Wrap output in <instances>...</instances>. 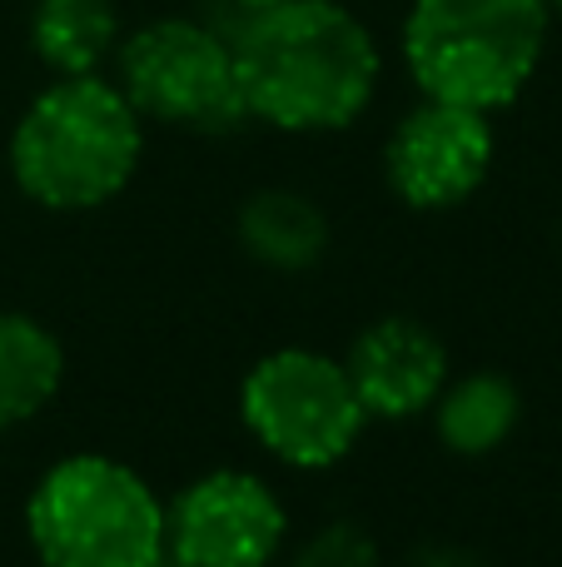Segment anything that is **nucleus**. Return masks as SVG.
<instances>
[{
    "label": "nucleus",
    "instance_id": "1",
    "mask_svg": "<svg viewBox=\"0 0 562 567\" xmlns=\"http://www.w3.org/2000/svg\"><path fill=\"white\" fill-rule=\"evenodd\" d=\"M244 120L284 135H324L364 115L378 85V45L339 0H279L244 10L229 35Z\"/></svg>",
    "mask_w": 562,
    "mask_h": 567
},
{
    "label": "nucleus",
    "instance_id": "2",
    "mask_svg": "<svg viewBox=\"0 0 562 567\" xmlns=\"http://www.w3.org/2000/svg\"><path fill=\"white\" fill-rule=\"evenodd\" d=\"M145 120L125 90L100 75H60L40 90L10 135V179L55 215L100 209L135 179Z\"/></svg>",
    "mask_w": 562,
    "mask_h": 567
},
{
    "label": "nucleus",
    "instance_id": "3",
    "mask_svg": "<svg viewBox=\"0 0 562 567\" xmlns=\"http://www.w3.org/2000/svg\"><path fill=\"white\" fill-rule=\"evenodd\" d=\"M548 0H414L404 60L424 100L468 110L513 105L548 45Z\"/></svg>",
    "mask_w": 562,
    "mask_h": 567
},
{
    "label": "nucleus",
    "instance_id": "4",
    "mask_svg": "<svg viewBox=\"0 0 562 567\" xmlns=\"http://www.w3.org/2000/svg\"><path fill=\"white\" fill-rule=\"evenodd\" d=\"M25 538L40 567H155L165 498L110 453H70L30 488Z\"/></svg>",
    "mask_w": 562,
    "mask_h": 567
},
{
    "label": "nucleus",
    "instance_id": "5",
    "mask_svg": "<svg viewBox=\"0 0 562 567\" xmlns=\"http://www.w3.org/2000/svg\"><path fill=\"white\" fill-rule=\"evenodd\" d=\"M239 419L274 463L319 473L344 463L368 429L344 359L319 349H274L244 373Z\"/></svg>",
    "mask_w": 562,
    "mask_h": 567
},
{
    "label": "nucleus",
    "instance_id": "6",
    "mask_svg": "<svg viewBox=\"0 0 562 567\" xmlns=\"http://www.w3.org/2000/svg\"><path fill=\"white\" fill-rule=\"evenodd\" d=\"M119 90L139 120L185 130H229L244 120L235 55L219 30L199 20H155L119 45Z\"/></svg>",
    "mask_w": 562,
    "mask_h": 567
},
{
    "label": "nucleus",
    "instance_id": "7",
    "mask_svg": "<svg viewBox=\"0 0 562 567\" xmlns=\"http://www.w3.org/2000/svg\"><path fill=\"white\" fill-rule=\"evenodd\" d=\"M284 538V503L249 468H209L165 503V558L179 567H274Z\"/></svg>",
    "mask_w": 562,
    "mask_h": 567
},
{
    "label": "nucleus",
    "instance_id": "8",
    "mask_svg": "<svg viewBox=\"0 0 562 567\" xmlns=\"http://www.w3.org/2000/svg\"><path fill=\"white\" fill-rule=\"evenodd\" d=\"M493 125L483 110L424 100L384 145V179L408 209H454L493 169Z\"/></svg>",
    "mask_w": 562,
    "mask_h": 567
},
{
    "label": "nucleus",
    "instance_id": "9",
    "mask_svg": "<svg viewBox=\"0 0 562 567\" xmlns=\"http://www.w3.org/2000/svg\"><path fill=\"white\" fill-rule=\"evenodd\" d=\"M348 383L368 419L404 423L434 409L438 389L448 383V349L424 319L388 313V319L358 329V339L344 353Z\"/></svg>",
    "mask_w": 562,
    "mask_h": 567
},
{
    "label": "nucleus",
    "instance_id": "10",
    "mask_svg": "<svg viewBox=\"0 0 562 567\" xmlns=\"http://www.w3.org/2000/svg\"><path fill=\"white\" fill-rule=\"evenodd\" d=\"M428 419H434V433L448 453H458V458H488L523 423V393L498 369H473V373H458V379L448 373Z\"/></svg>",
    "mask_w": 562,
    "mask_h": 567
},
{
    "label": "nucleus",
    "instance_id": "11",
    "mask_svg": "<svg viewBox=\"0 0 562 567\" xmlns=\"http://www.w3.org/2000/svg\"><path fill=\"white\" fill-rule=\"evenodd\" d=\"M239 245L259 269L304 275L329 249V215L299 189H259L239 205Z\"/></svg>",
    "mask_w": 562,
    "mask_h": 567
},
{
    "label": "nucleus",
    "instance_id": "12",
    "mask_svg": "<svg viewBox=\"0 0 562 567\" xmlns=\"http://www.w3.org/2000/svg\"><path fill=\"white\" fill-rule=\"evenodd\" d=\"M65 383V349L40 319L0 309V433L50 409Z\"/></svg>",
    "mask_w": 562,
    "mask_h": 567
},
{
    "label": "nucleus",
    "instance_id": "13",
    "mask_svg": "<svg viewBox=\"0 0 562 567\" xmlns=\"http://www.w3.org/2000/svg\"><path fill=\"white\" fill-rule=\"evenodd\" d=\"M30 45L55 75H95L100 60L119 45L115 0H35Z\"/></svg>",
    "mask_w": 562,
    "mask_h": 567
},
{
    "label": "nucleus",
    "instance_id": "14",
    "mask_svg": "<svg viewBox=\"0 0 562 567\" xmlns=\"http://www.w3.org/2000/svg\"><path fill=\"white\" fill-rule=\"evenodd\" d=\"M289 567H378V543L358 523H324Z\"/></svg>",
    "mask_w": 562,
    "mask_h": 567
},
{
    "label": "nucleus",
    "instance_id": "15",
    "mask_svg": "<svg viewBox=\"0 0 562 567\" xmlns=\"http://www.w3.org/2000/svg\"><path fill=\"white\" fill-rule=\"evenodd\" d=\"M239 10H259V6H279V0H235Z\"/></svg>",
    "mask_w": 562,
    "mask_h": 567
},
{
    "label": "nucleus",
    "instance_id": "16",
    "mask_svg": "<svg viewBox=\"0 0 562 567\" xmlns=\"http://www.w3.org/2000/svg\"><path fill=\"white\" fill-rule=\"evenodd\" d=\"M155 567H179V563H175V558H159V563H155Z\"/></svg>",
    "mask_w": 562,
    "mask_h": 567
},
{
    "label": "nucleus",
    "instance_id": "17",
    "mask_svg": "<svg viewBox=\"0 0 562 567\" xmlns=\"http://www.w3.org/2000/svg\"><path fill=\"white\" fill-rule=\"evenodd\" d=\"M548 10H562V0H548Z\"/></svg>",
    "mask_w": 562,
    "mask_h": 567
}]
</instances>
